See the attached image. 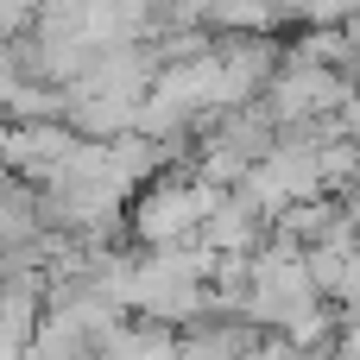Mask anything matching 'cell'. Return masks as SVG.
<instances>
[{
	"instance_id": "obj_1",
	"label": "cell",
	"mask_w": 360,
	"mask_h": 360,
	"mask_svg": "<svg viewBox=\"0 0 360 360\" xmlns=\"http://www.w3.org/2000/svg\"><path fill=\"white\" fill-rule=\"evenodd\" d=\"M354 38H360V25H354Z\"/></svg>"
}]
</instances>
